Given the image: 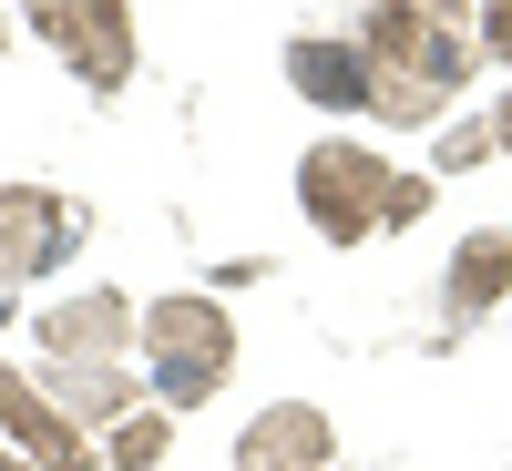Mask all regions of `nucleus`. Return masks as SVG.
Returning a JSON list of instances; mask_svg holds the SVG:
<instances>
[{
	"mask_svg": "<svg viewBox=\"0 0 512 471\" xmlns=\"http://www.w3.org/2000/svg\"><path fill=\"white\" fill-rule=\"evenodd\" d=\"M359 62H369V113L379 123H431L461 82H472V41L420 21L410 0H369V31H359Z\"/></svg>",
	"mask_w": 512,
	"mask_h": 471,
	"instance_id": "obj_1",
	"label": "nucleus"
},
{
	"mask_svg": "<svg viewBox=\"0 0 512 471\" xmlns=\"http://www.w3.org/2000/svg\"><path fill=\"white\" fill-rule=\"evenodd\" d=\"M144 349H154V390L195 410V400H216L226 390V369H236V328L216 297H164V308L144 318Z\"/></svg>",
	"mask_w": 512,
	"mask_h": 471,
	"instance_id": "obj_2",
	"label": "nucleus"
},
{
	"mask_svg": "<svg viewBox=\"0 0 512 471\" xmlns=\"http://www.w3.org/2000/svg\"><path fill=\"white\" fill-rule=\"evenodd\" d=\"M390 185H400V164H379L369 144H318L308 164H297V195H308V226L318 236H369V226H390Z\"/></svg>",
	"mask_w": 512,
	"mask_h": 471,
	"instance_id": "obj_3",
	"label": "nucleus"
},
{
	"mask_svg": "<svg viewBox=\"0 0 512 471\" xmlns=\"http://www.w3.org/2000/svg\"><path fill=\"white\" fill-rule=\"evenodd\" d=\"M31 21L93 93H123V82H134V21H123V0H31Z\"/></svg>",
	"mask_w": 512,
	"mask_h": 471,
	"instance_id": "obj_4",
	"label": "nucleus"
},
{
	"mask_svg": "<svg viewBox=\"0 0 512 471\" xmlns=\"http://www.w3.org/2000/svg\"><path fill=\"white\" fill-rule=\"evenodd\" d=\"M82 246V205L41 185H0V277H52Z\"/></svg>",
	"mask_w": 512,
	"mask_h": 471,
	"instance_id": "obj_5",
	"label": "nucleus"
},
{
	"mask_svg": "<svg viewBox=\"0 0 512 471\" xmlns=\"http://www.w3.org/2000/svg\"><path fill=\"white\" fill-rule=\"evenodd\" d=\"M0 471H82V431L11 369H0Z\"/></svg>",
	"mask_w": 512,
	"mask_h": 471,
	"instance_id": "obj_6",
	"label": "nucleus"
},
{
	"mask_svg": "<svg viewBox=\"0 0 512 471\" xmlns=\"http://www.w3.org/2000/svg\"><path fill=\"white\" fill-rule=\"evenodd\" d=\"M236 471H338V431H328L308 400L256 410V420H246V441H236Z\"/></svg>",
	"mask_w": 512,
	"mask_h": 471,
	"instance_id": "obj_7",
	"label": "nucleus"
},
{
	"mask_svg": "<svg viewBox=\"0 0 512 471\" xmlns=\"http://www.w3.org/2000/svg\"><path fill=\"white\" fill-rule=\"evenodd\" d=\"M31 390L52 400L72 431H113V420H134V379H123L113 359H41Z\"/></svg>",
	"mask_w": 512,
	"mask_h": 471,
	"instance_id": "obj_8",
	"label": "nucleus"
},
{
	"mask_svg": "<svg viewBox=\"0 0 512 471\" xmlns=\"http://www.w3.org/2000/svg\"><path fill=\"white\" fill-rule=\"evenodd\" d=\"M123 338H134V308H123L113 287H93V297H62V308L41 318V359H113Z\"/></svg>",
	"mask_w": 512,
	"mask_h": 471,
	"instance_id": "obj_9",
	"label": "nucleus"
},
{
	"mask_svg": "<svg viewBox=\"0 0 512 471\" xmlns=\"http://www.w3.org/2000/svg\"><path fill=\"white\" fill-rule=\"evenodd\" d=\"M287 82H297L318 113H369V62H359V41H287Z\"/></svg>",
	"mask_w": 512,
	"mask_h": 471,
	"instance_id": "obj_10",
	"label": "nucleus"
},
{
	"mask_svg": "<svg viewBox=\"0 0 512 471\" xmlns=\"http://www.w3.org/2000/svg\"><path fill=\"white\" fill-rule=\"evenodd\" d=\"M441 297H451V318H482V308H502V297H512V236H502V226L461 236V256H451Z\"/></svg>",
	"mask_w": 512,
	"mask_h": 471,
	"instance_id": "obj_11",
	"label": "nucleus"
},
{
	"mask_svg": "<svg viewBox=\"0 0 512 471\" xmlns=\"http://www.w3.org/2000/svg\"><path fill=\"white\" fill-rule=\"evenodd\" d=\"M103 461H113V471H154V461H164V420H154V410H134V420H113V441H103Z\"/></svg>",
	"mask_w": 512,
	"mask_h": 471,
	"instance_id": "obj_12",
	"label": "nucleus"
},
{
	"mask_svg": "<svg viewBox=\"0 0 512 471\" xmlns=\"http://www.w3.org/2000/svg\"><path fill=\"white\" fill-rule=\"evenodd\" d=\"M482 52L512 72V0H482Z\"/></svg>",
	"mask_w": 512,
	"mask_h": 471,
	"instance_id": "obj_13",
	"label": "nucleus"
},
{
	"mask_svg": "<svg viewBox=\"0 0 512 471\" xmlns=\"http://www.w3.org/2000/svg\"><path fill=\"white\" fill-rule=\"evenodd\" d=\"M410 216H431V175H400L390 185V226H410Z\"/></svg>",
	"mask_w": 512,
	"mask_h": 471,
	"instance_id": "obj_14",
	"label": "nucleus"
},
{
	"mask_svg": "<svg viewBox=\"0 0 512 471\" xmlns=\"http://www.w3.org/2000/svg\"><path fill=\"white\" fill-rule=\"evenodd\" d=\"M482 154H492V123H461V134L441 144V164H482Z\"/></svg>",
	"mask_w": 512,
	"mask_h": 471,
	"instance_id": "obj_15",
	"label": "nucleus"
},
{
	"mask_svg": "<svg viewBox=\"0 0 512 471\" xmlns=\"http://www.w3.org/2000/svg\"><path fill=\"white\" fill-rule=\"evenodd\" d=\"M482 123H492V144H512V93H502V103H492Z\"/></svg>",
	"mask_w": 512,
	"mask_h": 471,
	"instance_id": "obj_16",
	"label": "nucleus"
},
{
	"mask_svg": "<svg viewBox=\"0 0 512 471\" xmlns=\"http://www.w3.org/2000/svg\"><path fill=\"white\" fill-rule=\"evenodd\" d=\"M410 11H420V21H441V31H451V11H461V0H410Z\"/></svg>",
	"mask_w": 512,
	"mask_h": 471,
	"instance_id": "obj_17",
	"label": "nucleus"
}]
</instances>
